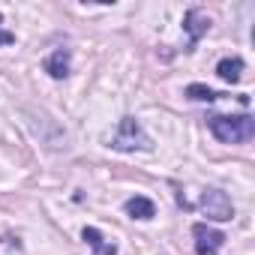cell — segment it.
Listing matches in <instances>:
<instances>
[{"instance_id": "obj_1", "label": "cell", "mask_w": 255, "mask_h": 255, "mask_svg": "<svg viewBox=\"0 0 255 255\" xmlns=\"http://www.w3.org/2000/svg\"><path fill=\"white\" fill-rule=\"evenodd\" d=\"M207 126L222 144H243V141H252V135H255V117L252 114H237V117L210 114Z\"/></svg>"}, {"instance_id": "obj_2", "label": "cell", "mask_w": 255, "mask_h": 255, "mask_svg": "<svg viewBox=\"0 0 255 255\" xmlns=\"http://www.w3.org/2000/svg\"><path fill=\"white\" fill-rule=\"evenodd\" d=\"M111 147L120 153H129V150H153V138L144 132V126L135 117H123L117 123V132L111 135Z\"/></svg>"}, {"instance_id": "obj_3", "label": "cell", "mask_w": 255, "mask_h": 255, "mask_svg": "<svg viewBox=\"0 0 255 255\" xmlns=\"http://www.w3.org/2000/svg\"><path fill=\"white\" fill-rule=\"evenodd\" d=\"M201 210H204V216L213 219V222H228V219H234V204H231V198H228L222 189H207V192H201Z\"/></svg>"}, {"instance_id": "obj_4", "label": "cell", "mask_w": 255, "mask_h": 255, "mask_svg": "<svg viewBox=\"0 0 255 255\" xmlns=\"http://www.w3.org/2000/svg\"><path fill=\"white\" fill-rule=\"evenodd\" d=\"M192 234H195V252L198 255H216L225 246V234L210 228V225H204V222H195Z\"/></svg>"}, {"instance_id": "obj_5", "label": "cell", "mask_w": 255, "mask_h": 255, "mask_svg": "<svg viewBox=\"0 0 255 255\" xmlns=\"http://www.w3.org/2000/svg\"><path fill=\"white\" fill-rule=\"evenodd\" d=\"M183 30L189 33V45H186V51H192V48L198 45V39L210 30V15H207L204 9H198V6L186 9V15H183Z\"/></svg>"}, {"instance_id": "obj_6", "label": "cell", "mask_w": 255, "mask_h": 255, "mask_svg": "<svg viewBox=\"0 0 255 255\" xmlns=\"http://www.w3.org/2000/svg\"><path fill=\"white\" fill-rule=\"evenodd\" d=\"M42 66H45V72H48L51 78H57V81L66 78V75H69V48H54V51L45 57Z\"/></svg>"}, {"instance_id": "obj_7", "label": "cell", "mask_w": 255, "mask_h": 255, "mask_svg": "<svg viewBox=\"0 0 255 255\" xmlns=\"http://www.w3.org/2000/svg\"><path fill=\"white\" fill-rule=\"evenodd\" d=\"M243 60L240 57H222L219 63H216V75L225 81V84H237L240 78H243Z\"/></svg>"}, {"instance_id": "obj_8", "label": "cell", "mask_w": 255, "mask_h": 255, "mask_svg": "<svg viewBox=\"0 0 255 255\" xmlns=\"http://www.w3.org/2000/svg\"><path fill=\"white\" fill-rule=\"evenodd\" d=\"M81 237L93 246V255H117V243H105V237H102V231H99V228L87 225V228L81 231Z\"/></svg>"}, {"instance_id": "obj_9", "label": "cell", "mask_w": 255, "mask_h": 255, "mask_svg": "<svg viewBox=\"0 0 255 255\" xmlns=\"http://www.w3.org/2000/svg\"><path fill=\"white\" fill-rule=\"evenodd\" d=\"M126 213H129L132 219H153L156 216V204L150 198H144V195H135V198L126 201Z\"/></svg>"}, {"instance_id": "obj_10", "label": "cell", "mask_w": 255, "mask_h": 255, "mask_svg": "<svg viewBox=\"0 0 255 255\" xmlns=\"http://www.w3.org/2000/svg\"><path fill=\"white\" fill-rule=\"evenodd\" d=\"M186 96H189V99H195V102H213V99H219L222 93L210 90L207 84H189V87H186Z\"/></svg>"}, {"instance_id": "obj_11", "label": "cell", "mask_w": 255, "mask_h": 255, "mask_svg": "<svg viewBox=\"0 0 255 255\" xmlns=\"http://www.w3.org/2000/svg\"><path fill=\"white\" fill-rule=\"evenodd\" d=\"M0 24H3V12H0ZM15 42V33L12 30H0V48L3 45H12Z\"/></svg>"}]
</instances>
